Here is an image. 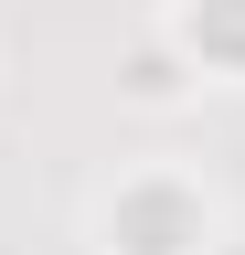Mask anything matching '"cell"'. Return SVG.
<instances>
[{
	"mask_svg": "<svg viewBox=\"0 0 245 255\" xmlns=\"http://www.w3.org/2000/svg\"><path fill=\"white\" fill-rule=\"evenodd\" d=\"M203 234H213V213L171 181H128L107 202V255H192Z\"/></svg>",
	"mask_w": 245,
	"mask_h": 255,
	"instance_id": "cell-1",
	"label": "cell"
},
{
	"mask_svg": "<svg viewBox=\"0 0 245 255\" xmlns=\"http://www.w3.org/2000/svg\"><path fill=\"white\" fill-rule=\"evenodd\" d=\"M181 53H192V75H245V0H192Z\"/></svg>",
	"mask_w": 245,
	"mask_h": 255,
	"instance_id": "cell-2",
	"label": "cell"
},
{
	"mask_svg": "<svg viewBox=\"0 0 245 255\" xmlns=\"http://www.w3.org/2000/svg\"><path fill=\"white\" fill-rule=\"evenodd\" d=\"M181 64H192V53H160V43H149L128 64V96H139V107H171V96H181Z\"/></svg>",
	"mask_w": 245,
	"mask_h": 255,
	"instance_id": "cell-3",
	"label": "cell"
}]
</instances>
